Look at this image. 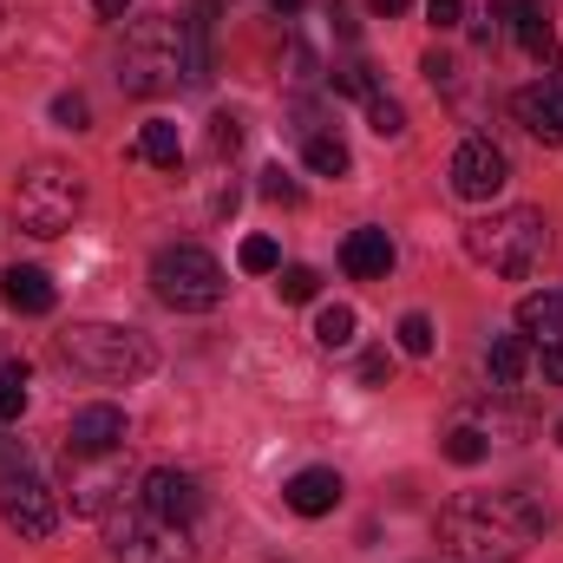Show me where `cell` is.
<instances>
[{
  "mask_svg": "<svg viewBox=\"0 0 563 563\" xmlns=\"http://www.w3.org/2000/svg\"><path fill=\"white\" fill-rule=\"evenodd\" d=\"M544 531V505L525 492H465L439 511V544L459 563H518Z\"/></svg>",
  "mask_w": 563,
  "mask_h": 563,
  "instance_id": "obj_1",
  "label": "cell"
},
{
  "mask_svg": "<svg viewBox=\"0 0 563 563\" xmlns=\"http://www.w3.org/2000/svg\"><path fill=\"white\" fill-rule=\"evenodd\" d=\"M119 86L132 99H164L184 86V20L170 13H144L125 26V46H119Z\"/></svg>",
  "mask_w": 563,
  "mask_h": 563,
  "instance_id": "obj_2",
  "label": "cell"
},
{
  "mask_svg": "<svg viewBox=\"0 0 563 563\" xmlns=\"http://www.w3.org/2000/svg\"><path fill=\"white\" fill-rule=\"evenodd\" d=\"M465 250L492 276H531L544 263V250H551V223L531 203H505V210H492V217H478L465 230Z\"/></svg>",
  "mask_w": 563,
  "mask_h": 563,
  "instance_id": "obj_3",
  "label": "cell"
},
{
  "mask_svg": "<svg viewBox=\"0 0 563 563\" xmlns=\"http://www.w3.org/2000/svg\"><path fill=\"white\" fill-rule=\"evenodd\" d=\"M79 210H86V177H79L73 164L40 157V164L20 170V184H13V217H20L26 236H66V230L79 223Z\"/></svg>",
  "mask_w": 563,
  "mask_h": 563,
  "instance_id": "obj_4",
  "label": "cell"
},
{
  "mask_svg": "<svg viewBox=\"0 0 563 563\" xmlns=\"http://www.w3.org/2000/svg\"><path fill=\"white\" fill-rule=\"evenodd\" d=\"M59 361L86 380H139L151 367V341L119 321H73L59 334Z\"/></svg>",
  "mask_w": 563,
  "mask_h": 563,
  "instance_id": "obj_5",
  "label": "cell"
},
{
  "mask_svg": "<svg viewBox=\"0 0 563 563\" xmlns=\"http://www.w3.org/2000/svg\"><path fill=\"white\" fill-rule=\"evenodd\" d=\"M151 288H157V301L164 308H184V314H203V308H217L223 301V263L210 256V250H197V243H177V250H157V263H151Z\"/></svg>",
  "mask_w": 563,
  "mask_h": 563,
  "instance_id": "obj_6",
  "label": "cell"
},
{
  "mask_svg": "<svg viewBox=\"0 0 563 563\" xmlns=\"http://www.w3.org/2000/svg\"><path fill=\"white\" fill-rule=\"evenodd\" d=\"M106 544H112V558L119 563H190V531L184 525H164L157 511H144L139 498L125 505H112L106 511Z\"/></svg>",
  "mask_w": 563,
  "mask_h": 563,
  "instance_id": "obj_7",
  "label": "cell"
},
{
  "mask_svg": "<svg viewBox=\"0 0 563 563\" xmlns=\"http://www.w3.org/2000/svg\"><path fill=\"white\" fill-rule=\"evenodd\" d=\"M485 380H492V394H505V400L551 394V387H544V347H538V341H525V334L492 341V354H485Z\"/></svg>",
  "mask_w": 563,
  "mask_h": 563,
  "instance_id": "obj_8",
  "label": "cell"
},
{
  "mask_svg": "<svg viewBox=\"0 0 563 563\" xmlns=\"http://www.w3.org/2000/svg\"><path fill=\"white\" fill-rule=\"evenodd\" d=\"M505 184H511V157L492 139H465L452 151V190H459L465 203H492Z\"/></svg>",
  "mask_w": 563,
  "mask_h": 563,
  "instance_id": "obj_9",
  "label": "cell"
},
{
  "mask_svg": "<svg viewBox=\"0 0 563 563\" xmlns=\"http://www.w3.org/2000/svg\"><path fill=\"white\" fill-rule=\"evenodd\" d=\"M139 505L144 511H157L164 525H197V511H203V485L190 478V472H177V465H151L139 478Z\"/></svg>",
  "mask_w": 563,
  "mask_h": 563,
  "instance_id": "obj_10",
  "label": "cell"
},
{
  "mask_svg": "<svg viewBox=\"0 0 563 563\" xmlns=\"http://www.w3.org/2000/svg\"><path fill=\"white\" fill-rule=\"evenodd\" d=\"M66 478H73V511H86V518H106L119 498H125V485H119V452H66Z\"/></svg>",
  "mask_w": 563,
  "mask_h": 563,
  "instance_id": "obj_11",
  "label": "cell"
},
{
  "mask_svg": "<svg viewBox=\"0 0 563 563\" xmlns=\"http://www.w3.org/2000/svg\"><path fill=\"white\" fill-rule=\"evenodd\" d=\"M0 518H7V531H20V538H33V544L59 531V505H53V492H46L33 472H20V478L0 485Z\"/></svg>",
  "mask_w": 563,
  "mask_h": 563,
  "instance_id": "obj_12",
  "label": "cell"
},
{
  "mask_svg": "<svg viewBox=\"0 0 563 563\" xmlns=\"http://www.w3.org/2000/svg\"><path fill=\"white\" fill-rule=\"evenodd\" d=\"M492 26L511 33L531 59H558V33H551L544 0H492Z\"/></svg>",
  "mask_w": 563,
  "mask_h": 563,
  "instance_id": "obj_13",
  "label": "cell"
},
{
  "mask_svg": "<svg viewBox=\"0 0 563 563\" xmlns=\"http://www.w3.org/2000/svg\"><path fill=\"white\" fill-rule=\"evenodd\" d=\"M125 439H132V426H125L119 407H106V400H99V407H79L73 426H66V452H92V459H99V452H119Z\"/></svg>",
  "mask_w": 563,
  "mask_h": 563,
  "instance_id": "obj_14",
  "label": "cell"
},
{
  "mask_svg": "<svg viewBox=\"0 0 563 563\" xmlns=\"http://www.w3.org/2000/svg\"><path fill=\"white\" fill-rule=\"evenodd\" d=\"M518 119L538 144H563V73H544L538 86L518 92Z\"/></svg>",
  "mask_w": 563,
  "mask_h": 563,
  "instance_id": "obj_15",
  "label": "cell"
},
{
  "mask_svg": "<svg viewBox=\"0 0 563 563\" xmlns=\"http://www.w3.org/2000/svg\"><path fill=\"white\" fill-rule=\"evenodd\" d=\"M288 511L295 518H328L334 505H341V472H328V465H308V472H295L288 478Z\"/></svg>",
  "mask_w": 563,
  "mask_h": 563,
  "instance_id": "obj_16",
  "label": "cell"
},
{
  "mask_svg": "<svg viewBox=\"0 0 563 563\" xmlns=\"http://www.w3.org/2000/svg\"><path fill=\"white\" fill-rule=\"evenodd\" d=\"M341 269L354 282H387V269H394V236L387 230H354L341 243Z\"/></svg>",
  "mask_w": 563,
  "mask_h": 563,
  "instance_id": "obj_17",
  "label": "cell"
},
{
  "mask_svg": "<svg viewBox=\"0 0 563 563\" xmlns=\"http://www.w3.org/2000/svg\"><path fill=\"white\" fill-rule=\"evenodd\" d=\"M0 301H7L13 314H53L59 295H53V276H46V269H20V263H13V269L0 276Z\"/></svg>",
  "mask_w": 563,
  "mask_h": 563,
  "instance_id": "obj_18",
  "label": "cell"
},
{
  "mask_svg": "<svg viewBox=\"0 0 563 563\" xmlns=\"http://www.w3.org/2000/svg\"><path fill=\"white\" fill-rule=\"evenodd\" d=\"M518 328L525 341H544V347H563V288H538L518 301Z\"/></svg>",
  "mask_w": 563,
  "mask_h": 563,
  "instance_id": "obj_19",
  "label": "cell"
},
{
  "mask_svg": "<svg viewBox=\"0 0 563 563\" xmlns=\"http://www.w3.org/2000/svg\"><path fill=\"white\" fill-rule=\"evenodd\" d=\"M210 66H217V53H210V0H197L190 20H184V86H210Z\"/></svg>",
  "mask_w": 563,
  "mask_h": 563,
  "instance_id": "obj_20",
  "label": "cell"
},
{
  "mask_svg": "<svg viewBox=\"0 0 563 563\" xmlns=\"http://www.w3.org/2000/svg\"><path fill=\"white\" fill-rule=\"evenodd\" d=\"M301 157H308L314 177H347V170H354V151L334 139V132H308V151H301Z\"/></svg>",
  "mask_w": 563,
  "mask_h": 563,
  "instance_id": "obj_21",
  "label": "cell"
},
{
  "mask_svg": "<svg viewBox=\"0 0 563 563\" xmlns=\"http://www.w3.org/2000/svg\"><path fill=\"white\" fill-rule=\"evenodd\" d=\"M139 157H144V164H157V170H177V157H184V139H177V125L151 119V125L139 132Z\"/></svg>",
  "mask_w": 563,
  "mask_h": 563,
  "instance_id": "obj_22",
  "label": "cell"
},
{
  "mask_svg": "<svg viewBox=\"0 0 563 563\" xmlns=\"http://www.w3.org/2000/svg\"><path fill=\"white\" fill-rule=\"evenodd\" d=\"M314 341H321L328 354H341V347H354V308H341V301H328V308L314 314Z\"/></svg>",
  "mask_w": 563,
  "mask_h": 563,
  "instance_id": "obj_23",
  "label": "cell"
},
{
  "mask_svg": "<svg viewBox=\"0 0 563 563\" xmlns=\"http://www.w3.org/2000/svg\"><path fill=\"white\" fill-rule=\"evenodd\" d=\"M485 452H492V445H485L478 426H452V432H445V459H452V465H478Z\"/></svg>",
  "mask_w": 563,
  "mask_h": 563,
  "instance_id": "obj_24",
  "label": "cell"
},
{
  "mask_svg": "<svg viewBox=\"0 0 563 563\" xmlns=\"http://www.w3.org/2000/svg\"><path fill=\"white\" fill-rule=\"evenodd\" d=\"M26 413V367H7L0 374V426H13Z\"/></svg>",
  "mask_w": 563,
  "mask_h": 563,
  "instance_id": "obj_25",
  "label": "cell"
},
{
  "mask_svg": "<svg viewBox=\"0 0 563 563\" xmlns=\"http://www.w3.org/2000/svg\"><path fill=\"white\" fill-rule=\"evenodd\" d=\"M236 263H243L250 276H276V269H282V250H276V243H269V236H250Z\"/></svg>",
  "mask_w": 563,
  "mask_h": 563,
  "instance_id": "obj_26",
  "label": "cell"
},
{
  "mask_svg": "<svg viewBox=\"0 0 563 563\" xmlns=\"http://www.w3.org/2000/svg\"><path fill=\"white\" fill-rule=\"evenodd\" d=\"M367 125H374L380 139H400V132H407V112H400L394 99H380V92H374V99H367Z\"/></svg>",
  "mask_w": 563,
  "mask_h": 563,
  "instance_id": "obj_27",
  "label": "cell"
},
{
  "mask_svg": "<svg viewBox=\"0 0 563 563\" xmlns=\"http://www.w3.org/2000/svg\"><path fill=\"white\" fill-rule=\"evenodd\" d=\"M276 288H282V301H314L321 276L314 269H276Z\"/></svg>",
  "mask_w": 563,
  "mask_h": 563,
  "instance_id": "obj_28",
  "label": "cell"
},
{
  "mask_svg": "<svg viewBox=\"0 0 563 563\" xmlns=\"http://www.w3.org/2000/svg\"><path fill=\"white\" fill-rule=\"evenodd\" d=\"M400 347H407L413 361L432 354V321H426V314H407V321H400Z\"/></svg>",
  "mask_w": 563,
  "mask_h": 563,
  "instance_id": "obj_29",
  "label": "cell"
},
{
  "mask_svg": "<svg viewBox=\"0 0 563 563\" xmlns=\"http://www.w3.org/2000/svg\"><path fill=\"white\" fill-rule=\"evenodd\" d=\"M53 119H59L66 132H86V119H92V106H86L79 92H59V99H53Z\"/></svg>",
  "mask_w": 563,
  "mask_h": 563,
  "instance_id": "obj_30",
  "label": "cell"
},
{
  "mask_svg": "<svg viewBox=\"0 0 563 563\" xmlns=\"http://www.w3.org/2000/svg\"><path fill=\"white\" fill-rule=\"evenodd\" d=\"M263 197H269V203H301V184H295L282 164H269V170H263Z\"/></svg>",
  "mask_w": 563,
  "mask_h": 563,
  "instance_id": "obj_31",
  "label": "cell"
},
{
  "mask_svg": "<svg viewBox=\"0 0 563 563\" xmlns=\"http://www.w3.org/2000/svg\"><path fill=\"white\" fill-rule=\"evenodd\" d=\"M236 144H243V119H230V112H223V119H210V151H217V157H223V151H236Z\"/></svg>",
  "mask_w": 563,
  "mask_h": 563,
  "instance_id": "obj_32",
  "label": "cell"
},
{
  "mask_svg": "<svg viewBox=\"0 0 563 563\" xmlns=\"http://www.w3.org/2000/svg\"><path fill=\"white\" fill-rule=\"evenodd\" d=\"M426 20L445 33V26H459V20H465V0H426Z\"/></svg>",
  "mask_w": 563,
  "mask_h": 563,
  "instance_id": "obj_33",
  "label": "cell"
},
{
  "mask_svg": "<svg viewBox=\"0 0 563 563\" xmlns=\"http://www.w3.org/2000/svg\"><path fill=\"white\" fill-rule=\"evenodd\" d=\"M20 472H26V445H20V439H0V485L20 478Z\"/></svg>",
  "mask_w": 563,
  "mask_h": 563,
  "instance_id": "obj_34",
  "label": "cell"
},
{
  "mask_svg": "<svg viewBox=\"0 0 563 563\" xmlns=\"http://www.w3.org/2000/svg\"><path fill=\"white\" fill-rule=\"evenodd\" d=\"M334 92H354V99H374V79H367L361 66H347V73H334Z\"/></svg>",
  "mask_w": 563,
  "mask_h": 563,
  "instance_id": "obj_35",
  "label": "cell"
},
{
  "mask_svg": "<svg viewBox=\"0 0 563 563\" xmlns=\"http://www.w3.org/2000/svg\"><path fill=\"white\" fill-rule=\"evenodd\" d=\"M387 374H394V361H387V354H367V361H361V387H380Z\"/></svg>",
  "mask_w": 563,
  "mask_h": 563,
  "instance_id": "obj_36",
  "label": "cell"
},
{
  "mask_svg": "<svg viewBox=\"0 0 563 563\" xmlns=\"http://www.w3.org/2000/svg\"><path fill=\"white\" fill-rule=\"evenodd\" d=\"M538 347H544V341H538ZM544 387H551V394L563 387V347H544Z\"/></svg>",
  "mask_w": 563,
  "mask_h": 563,
  "instance_id": "obj_37",
  "label": "cell"
},
{
  "mask_svg": "<svg viewBox=\"0 0 563 563\" xmlns=\"http://www.w3.org/2000/svg\"><path fill=\"white\" fill-rule=\"evenodd\" d=\"M426 79H432V86H452V59H445V53H426Z\"/></svg>",
  "mask_w": 563,
  "mask_h": 563,
  "instance_id": "obj_38",
  "label": "cell"
},
{
  "mask_svg": "<svg viewBox=\"0 0 563 563\" xmlns=\"http://www.w3.org/2000/svg\"><path fill=\"white\" fill-rule=\"evenodd\" d=\"M99 20H132V0H92Z\"/></svg>",
  "mask_w": 563,
  "mask_h": 563,
  "instance_id": "obj_39",
  "label": "cell"
},
{
  "mask_svg": "<svg viewBox=\"0 0 563 563\" xmlns=\"http://www.w3.org/2000/svg\"><path fill=\"white\" fill-rule=\"evenodd\" d=\"M407 7H413V0H374V13H380V20H394V13H407Z\"/></svg>",
  "mask_w": 563,
  "mask_h": 563,
  "instance_id": "obj_40",
  "label": "cell"
},
{
  "mask_svg": "<svg viewBox=\"0 0 563 563\" xmlns=\"http://www.w3.org/2000/svg\"><path fill=\"white\" fill-rule=\"evenodd\" d=\"M269 13H282V20H288V13H301V0H269Z\"/></svg>",
  "mask_w": 563,
  "mask_h": 563,
  "instance_id": "obj_41",
  "label": "cell"
},
{
  "mask_svg": "<svg viewBox=\"0 0 563 563\" xmlns=\"http://www.w3.org/2000/svg\"><path fill=\"white\" fill-rule=\"evenodd\" d=\"M558 439H563V426H558Z\"/></svg>",
  "mask_w": 563,
  "mask_h": 563,
  "instance_id": "obj_42",
  "label": "cell"
}]
</instances>
